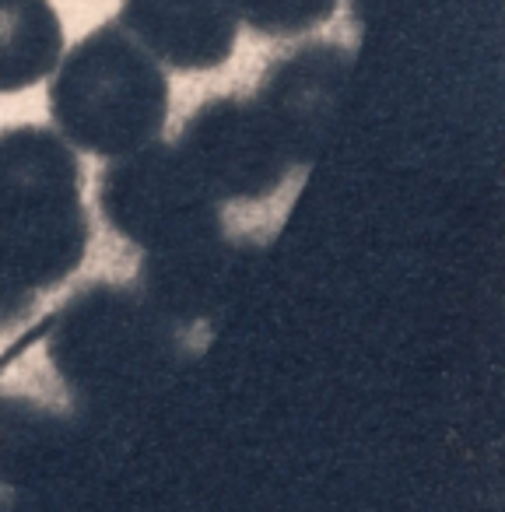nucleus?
Listing matches in <instances>:
<instances>
[{"instance_id":"1","label":"nucleus","mask_w":505,"mask_h":512,"mask_svg":"<svg viewBox=\"0 0 505 512\" xmlns=\"http://www.w3.org/2000/svg\"><path fill=\"white\" fill-rule=\"evenodd\" d=\"M92 246L74 148L50 127L0 134V292L36 302L60 288Z\"/></svg>"},{"instance_id":"2","label":"nucleus","mask_w":505,"mask_h":512,"mask_svg":"<svg viewBox=\"0 0 505 512\" xmlns=\"http://www.w3.org/2000/svg\"><path fill=\"white\" fill-rule=\"evenodd\" d=\"M162 64L116 22L99 25L64 53L50 81V116L67 144L123 158L158 141L169 120Z\"/></svg>"},{"instance_id":"3","label":"nucleus","mask_w":505,"mask_h":512,"mask_svg":"<svg viewBox=\"0 0 505 512\" xmlns=\"http://www.w3.org/2000/svg\"><path fill=\"white\" fill-rule=\"evenodd\" d=\"M106 225L148 253H179L221 235L218 200L200 186L172 144L151 141L113 158L99 176Z\"/></svg>"},{"instance_id":"4","label":"nucleus","mask_w":505,"mask_h":512,"mask_svg":"<svg viewBox=\"0 0 505 512\" xmlns=\"http://www.w3.org/2000/svg\"><path fill=\"white\" fill-rule=\"evenodd\" d=\"M214 200H264L295 172L253 95H218L193 109L172 144Z\"/></svg>"},{"instance_id":"5","label":"nucleus","mask_w":505,"mask_h":512,"mask_svg":"<svg viewBox=\"0 0 505 512\" xmlns=\"http://www.w3.org/2000/svg\"><path fill=\"white\" fill-rule=\"evenodd\" d=\"M348 67L351 53L337 43L299 46L267 67L253 102L274 127L295 169L309 165L320 151L341 88L348 81Z\"/></svg>"},{"instance_id":"6","label":"nucleus","mask_w":505,"mask_h":512,"mask_svg":"<svg viewBox=\"0 0 505 512\" xmlns=\"http://www.w3.org/2000/svg\"><path fill=\"white\" fill-rule=\"evenodd\" d=\"M134 313L123 288H81L60 316H53V348L50 358L67 383L81 390L113 386V376H123L134 362V348H148L144 323H134Z\"/></svg>"},{"instance_id":"7","label":"nucleus","mask_w":505,"mask_h":512,"mask_svg":"<svg viewBox=\"0 0 505 512\" xmlns=\"http://www.w3.org/2000/svg\"><path fill=\"white\" fill-rule=\"evenodd\" d=\"M116 25L172 71L228 64L239 36L232 0H123Z\"/></svg>"},{"instance_id":"8","label":"nucleus","mask_w":505,"mask_h":512,"mask_svg":"<svg viewBox=\"0 0 505 512\" xmlns=\"http://www.w3.org/2000/svg\"><path fill=\"white\" fill-rule=\"evenodd\" d=\"M64 57V25L50 0H0V95L39 85Z\"/></svg>"},{"instance_id":"9","label":"nucleus","mask_w":505,"mask_h":512,"mask_svg":"<svg viewBox=\"0 0 505 512\" xmlns=\"http://www.w3.org/2000/svg\"><path fill=\"white\" fill-rule=\"evenodd\" d=\"M235 15L264 39H295L330 22L341 0H232Z\"/></svg>"},{"instance_id":"10","label":"nucleus","mask_w":505,"mask_h":512,"mask_svg":"<svg viewBox=\"0 0 505 512\" xmlns=\"http://www.w3.org/2000/svg\"><path fill=\"white\" fill-rule=\"evenodd\" d=\"M32 309H36V302L11 299V295L0 292V334H8V330L22 327V323L32 316Z\"/></svg>"}]
</instances>
